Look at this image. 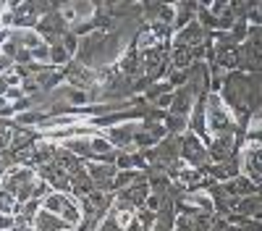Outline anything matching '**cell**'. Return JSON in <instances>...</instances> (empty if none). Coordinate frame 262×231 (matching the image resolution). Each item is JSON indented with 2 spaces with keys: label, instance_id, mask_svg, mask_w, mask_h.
Instances as JSON below:
<instances>
[{
  "label": "cell",
  "instance_id": "1",
  "mask_svg": "<svg viewBox=\"0 0 262 231\" xmlns=\"http://www.w3.org/2000/svg\"><path fill=\"white\" fill-rule=\"evenodd\" d=\"M233 132V118L228 105L223 102L221 95H207V134L221 137V134H231Z\"/></svg>",
  "mask_w": 262,
  "mask_h": 231
},
{
  "label": "cell",
  "instance_id": "2",
  "mask_svg": "<svg viewBox=\"0 0 262 231\" xmlns=\"http://www.w3.org/2000/svg\"><path fill=\"white\" fill-rule=\"evenodd\" d=\"M181 158H184V163H186L189 168H207V165L212 163L207 144L196 137V134H191V132H186V134L181 137Z\"/></svg>",
  "mask_w": 262,
  "mask_h": 231
},
{
  "label": "cell",
  "instance_id": "3",
  "mask_svg": "<svg viewBox=\"0 0 262 231\" xmlns=\"http://www.w3.org/2000/svg\"><path fill=\"white\" fill-rule=\"evenodd\" d=\"M242 168H244V176H247L252 184L262 186V144H257V142H247Z\"/></svg>",
  "mask_w": 262,
  "mask_h": 231
},
{
  "label": "cell",
  "instance_id": "4",
  "mask_svg": "<svg viewBox=\"0 0 262 231\" xmlns=\"http://www.w3.org/2000/svg\"><path fill=\"white\" fill-rule=\"evenodd\" d=\"M137 129H139V126L131 123V121H126V123H121V126H113V129H107V142L116 144V147H123V150H126V147L134 144Z\"/></svg>",
  "mask_w": 262,
  "mask_h": 231
},
{
  "label": "cell",
  "instance_id": "5",
  "mask_svg": "<svg viewBox=\"0 0 262 231\" xmlns=\"http://www.w3.org/2000/svg\"><path fill=\"white\" fill-rule=\"evenodd\" d=\"M194 95H191V90L189 87H181V90H173V105H170V116H191V111H194Z\"/></svg>",
  "mask_w": 262,
  "mask_h": 231
},
{
  "label": "cell",
  "instance_id": "6",
  "mask_svg": "<svg viewBox=\"0 0 262 231\" xmlns=\"http://www.w3.org/2000/svg\"><path fill=\"white\" fill-rule=\"evenodd\" d=\"M66 228H69V223L60 221L55 213H50V210H42L34 218V231H66Z\"/></svg>",
  "mask_w": 262,
  "mask_h": 231
},
{
  "label": "cell",
  "instance_id": "7",
  "mask_svg": "<svg viewBox=\"0 0 262 231\" xmlns=\"http://www.w3.org/2000/svg\"><path fill=\"white\" fill-rule=\"evenodd\" d=\"M18 210H21V205H18V200L8 192L6 186H0V213H13V216H18Z\"/></svg>",
  "mask_w": 262,
  "mask_h": 231
},
{
  "label": "cell",
  "instance_id": "8",
  "mask_svg": "<svg viewBox=\"0 0 262 231\" xmlns=\"http://www.w3.org/2000/svg\"><path fill=\"white\" fill-rule=\"evenodd\" d=\"M50 63H55V66H69V63H71V55L66 53L63 45H55V48H50Z\"/></svg>",
  "mask_w": 262,
  "mask_h": 231
},
{
  "label": "cell",
  "instance_id": "9",
  "mask_svg": "<svg viewBox=\"0 0 262 231\" xmlns=\"http://www.w3.org/2000/svg\"><path fill=\"white\" fill-rule=\"evenodd\" d=\"M60 45L66 48V53L71 55V53H76V50H79V37H76L74 32H66V34H63V39H60Z\"/></svg>",
  "mask_w": 262,
  "mask_h": 231
},
{
  "label": "cell",
  "instance_id": "10",
  "mask_svg": "<svg viewBox=\"0 0 262 231\" xmlns=\"http://www.w3.org/2000/svg\"><path fill=\"white\" fill-rule=\"evenodd\" d=\"M11 226H13V221L6 213H0V231H11Z\"/></svg>",
  "mask_w": 262,
  "mask_h": 231
},
{
  "label": "cell",
  "instance_id": "11",
  "mask_svg": "<svg viewBox=\"0 0 262 231\" xmlns=\"http://www.w3.org/2000/svg\"><path fill=\"white\" fill-rule=\"evenodd\" d=\"M152 231H165V228H160V226H155V228H152Z\"/></svg>",
  "mask_w": 262,
  "mask_h": 231
},
{
  "label": "cell",
  "instance_id": "12",
  "mask_svg": "<svg viewBox=\"0 0 262 231\" xmlns=\"http://www.w3.org/2000/svg\"><path fill=\"white\" fill-rule=\"evenodd\" d=\"M173 231H179V228H173Z\"/></svg>",
  "mask_w": 262,
  "mask_h": 231
}]
</instances>
